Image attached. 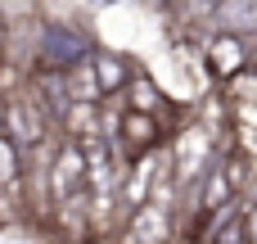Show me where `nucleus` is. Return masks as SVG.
Listing matches in <instances>:
<instances>
[{"instance_id":"obj_4","label":"nucleus","mask_w":257,"mask_h":244,"mask_svg":"<svg viewBox=\"0 0 257 244\" xmlns=\"http://www.w3.org/2000/svg\"><path fill=\"white\" fill-rule=\"evenodd\" d=\"M208 63H212V72L226 82V77H235V72H244L248 68V41H239V36H230V32H217L212 41H208Z\"/></svg>"},{"instance_id":"obj_2","label":"nucleus","mask_w":257,"mask_h":244,"mask_svg":"<svg viewBox=\"0 0 257 244\" xmlns=\"http://www.w3.org/2000/svg\"><path fill=\"white\" fill-rule=\"evenodd\" d=\"M81 190H86V158H81V149L63 136L59 149H54V158H50V168H45V199H50V204H63V199H72V195H81Z\"/></svg>"},{"instance_id":"obj_6","label":"nucleus","mask_w":257,"mask_h":244,"mask_svg":"<svg viewBox=\"0 0 257 244\" xmlns=\"http://www.w3.org/2000/svg\"><path fill=\"white\" fill-rule=\"evenodd\" d=\"M59 113H63V131H68L72 145L99 136V100H68Z\"/></svg>"},{"instance_id":"obj_1","label":"nucleus","mask_w":257,"mask_h":244,"mask_svg":"<svg viewBox=\"0 0 257 244\" xmlns=\"http://www.w3.org/2000/svg\"><path fill=\"white\" fill-rule=\"evenodd\" d=\"M5 136L14 140L18 154H32L45 136H50V118H45V104L23 91V95H9L5 100Z\"/></svg>"},{"instance_id":"obj_11","label":"nucleus","mask_w":257,"mask_h":244,"mask_svg":"<svg viewBox=\"0 0 257 244\" xmlns=\"http://www.w3.org/2000/svg\"><path fill=\"white\" fill-rule=\"evenodd\" d=\"M253 100H257V68L226 77V109H239V104H253Z\"/></svg>"},{"instance_id":"obj_8","label":"nucleus","mask_w":257,"mask_h":244,"mask_svg":"<svg viewBox=\"0 0 257 244\" xmlns=\"http://www.w3.org/2000/svg\"><path fill=\"white\" fill-rule=\"evenodd\" d=\"M90 68H95L99 100H104V95H117V91L126 86V77H131V63H126L122 54H113V50H95V54H90Z\"/></svg>"},{"instance_id":"obj_13","label":"nucleus","mask_w":257,"mask_h":244,"mask_svg":"<svg viewBox=\"0 0 257 244\" xmlns=\"http://www.w3.org/2000/svg\"><path fill=\"white\" fill-rule=\"evenodd\" d=\"M0 136H5V100H0Z\"/></svg>"},{"instance_id":"obj_3","label":"nucleus","mask_w":257,"mask_h":244,"mask_svg":"<svg viewBox=\"0 0 257 244\" xmlns=\"http://www.w3.org/2000/svg\"><path fill=\"white\" fill-rule=\"evenodd\" d=\"M167 231H172V208L140 204L136 213H126V226H122L117 244H167Z\"/></svg>"},{"instance_id":"obj_12","label":"nucleus","mask_w":257,"mask_h":244,"mask_svg":"<svg viewBox=\"0 0 257 244\" xmlns=\"http://www.w3.org/2000/svg\"><path fill=\"white\" fill-rule=\"evenodd\" d=\"M18 181H23V154L14 149V140L9 136H0V190H18Z\"/></svg>"},{"instance_id":"obj_5","label":"nucleus","mask_w":257,"mask_h":244,"mask_svg":"<svg viewBox=\"0 0 257 244\" xmlns=\"http://www.w3.org/2000/svg\"><path fill=\"white\" fill-rule=\"evenodd\" d=\"M117 95H122V109H126V113H145V118H158V113H163V91L154 86L149 72H131Z\"/></svg>"},{"instance_id":"obj_10","label":"nucleus","mask_w":257,"mask_h":244,"mask_svg":"<svg viewBox=\"0 0 257 244\" xmlns=\"http://www.w3.org/2000/svg\"><path fill=\"white\" fill-rule=\"evenodd\" d=\"M212 244H253L248 240V222H244V204H230L212 222Z\"/></svg>"},{"instance_id":"obj_7","label":"nucleus","mask_w":257,"mask_h":244,"mask_svg":"<svg viewBox=\"0 0 257 244\" xmlns=\"http://www.w3.org/2000/svg\"><path fill=\"white\" fill-rule=\"evenodd\" d=\"M217 27L239 36V41L257 36V0H221L217 5Z\"/></svg>"},{"instance_id":"obj_9","label":"nucleus","mask_w":257,"mask_h":244,"mask_svg":"<svg viewBox=\"0 0 257 244\" xmlns=\"http://www.w3.org/2000/svg\"><path fill=\"white\" fill-rule=\"evenodd\" d=\"M59 86H63V104L68 100H99V86H95V68H90V54L63 63L59 72Z\"/></svg>"},{"instance_id":"obj_14","label":"nucleus","mask_w":257,"mask_h":244,"mask_svg":"<svg viewBox=\"0 0 257 244\" xmlns=\"http://www.w3.org/2000/svg\"><path fill=\"white\" fill-rule=\"evenodd\" d=\"M0 45H5V32H0Z\"/></svg>"}]
</instances>
